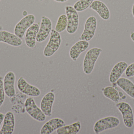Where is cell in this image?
I'll return each mask as SVG.
<instances>
[{
	"instance_id": "1",
	"label": "cell",
	"mask_w": 134,
	"mask_h": 134,
	"mask_svg": "<svg viewBox=\"0 0 134 134\" xmlns=\"http://www.w3.org/2000/svg\"><path fill=\"white\" fill-rule=\"evenodd\" d=\"M102 52V49L97 47L92 48L87 51L83 63V71L85 74L88 75L92 73L95 63Z\"/></svg>"
},
{
	"instance_id": "2",
	"label": "cell",
	"mask_w": 134,
	"mask_h": 134,
	"mask_svg": "<svg viewBox=\"0 0 134 134\" xmlns=\"http://www.w3.org/2000/svg\"><path fill=\"white\" fill-rule=\"evenodd\" d=\"M61 43V37L59 33L52 29L49 41L44 49V56L48 57L54 55L59 49Z\"/></svg>"
},
{
	"instance_id": "3",
	"label": "cell",
	"mask_w": 134,
	"mask_h": 134,
	"mask_svg": "<svg viewBox=\"0 0 134 134\" xmlns=\"http://www.w3.org/2000/svg\"><path fill=\"white\" fill-rule=\"evenodd\" d=\"M24 105L26 112L34 119L41 122H44L46 119V116L38 107L32 97L26 99Z\"/></svg>"
},
{
	"instance_id": "4",
	"label": "cell",
	"mask_w": 134,
	"mask_h": 134,
	"mask_svg": "<svg viewBox=\"0 0 134 134\" xmlns=\"http://www.w3.org/2000/svg\"><path fill=\"white\" fill-rule=\"evenodd\" d=\"M120 120L114 116H108L97 121L94 126L93 130L95 134H98L109 129L115 128L120 124Z\"/></svg>"
},
{
	"instance_id": "5",
	"label": "cell",
	"mask_w": 134,
	"mask_h": 134,
	"mask_svg": "<svg viewBox=\"0 0 134 134\" xmlns=\"http://www.w3.org/2000/svg\"><path fill=\"white\" fill-rule=\"evenodd\" d=\"M66 15L68 20L67 32L70 34L75 33L79 26V16L77 11L71 6L65 7Z\"/></svg>"
},
{
	"instance_id": "6",
	"label": "cell",
	"mask_w": 134,
	"mask_h": 134,
	"mask_svg": "<svg viewBox=\"0 0 134 134\" xmlns=\"http://www.w3.org/2000/svg\"><path fill=\"white\" fill-rule=\"evenodd\" d=\"M116 106L122 115L124 125L128 128L132 127L133 125V113L132 108L128 103L125 102L117 103Z\"/></svg>"
},
{
	"instance_id": "7",
	"label": "cell",
	"mask_w": 134,
	"mask_h": 134,
	"mask_svg": "<svg viewBox=\"0 0 134 134\" xmlns=\"http://www.w3.org/2000/svg\"><path fill=\"white\" fill-rule=\"evenodd\" d=\"M35 20V16L33 14H29L24 17L15 26L14 34L22 39L26 31L34 23Z\"/></svg>"
},
{
	"instance_id": "8",
	"label": "cell",
	"mask_w": 134,
	"mask_h": 134,
	"mask_svg": "<svg viewBox=\"0 0 134 134\" xmlns=\"http://www.w3.org/2000/svg\"><path fill=\"white\" fill-rule=\"evenodd\" d=\"M97 20L95 17L90 16L87 19L82 34L80 37V40L89 41L95 34L97 27Z\"/></svg>"
},
{
	"instance_id": "9",
	"label": "cell",
	"mask_w": 134,
	"mask_h": 134,
	"mask_svg": "<svg viewBox=\"0 0 134 134\" xmlns=\"http://www.w3.org/2000/svg\"><path fill=\"white\" fill-rule=\"evenodd\" d=\"M17 87L20 92L29 97H38L41 95V91L38 88L28 83L22 76L17 81Z\"/></svg>"
},
{
	"instance_id": "10",
	"label": "cell",
	"mask_w": 134,
	"mask_h": 134,
	"mask_svg": "<svg viewBox=\"0 0 134 134\" xmlns=\"http://www.w3.org/2000/svg\"><path fill=\"white\" fill-rule=\"evenodd\" d=\"M41 26L37 34L36 41L41 42L44 41L48 37L52 30V23L51 20L45 16L41 18Z\"/></svg>"
},
{
	"instance_id": "11",
	"label": "cell",
	"mask_w": 134,
	"mask_h": 134,
	"mask_svg": "<svg viewBox=\"0 0 134 134\" xmlns=\"http://www.w3.org/2000/svg\"><path fill=\"white\" fill-rule=\"evenodd\" d=\"M15 75L13 72H9L5 76L3 81V86L5 93L9 98L14 97L16 94L15 88Z\"/></svg>"
},
{
	"instance_id": "12",
	"label": "cell",
	"mask_w": 134,
	"mask_h": 134,
	"mask_svg": "<svg viewBox=\"0 0 134 134\" xmlns=\"http://www.w3.org/2000/svg\"><path fill=\"white\" fill-rule=\"evenodd\" d=\"M65 122L60 118H54L46 122L42 127L41 134H50L57 129L66 126Z\"/></svg>"
},
{
	"instance_id": "13",
	"label": "cell",
	"mask_w": 134,
	"mask_h": 134,
	"mask_svg": "<svg viewBox=\"0 0 134 134\" xmlns=\"http://www.w3.org/2000/svg\"><path fill=\"white\" fill-rule=\"evenodd\" d=\"M55 100V94L52 92L47 93L42 99L40 108L46 116H52L53 105Z\"/></svg>"
},
{
	"instance_id": "14",
	"label": "cell",
	"mask_w": 134,
	"mask_h": 134,
	"mask_svg": "<svg viewBox=\"0 0 134 134\" xmlns=\"http://www.w3.org/2000/svg\"><path fill=\"white\" fill-rule=\"evenodd\" d=\"M0 42L7 43L15 47L20 46L23 44L21 39L15 34L6 31H0Z\"/></svg>"
},
{
	"instance_id": "15",
	"label": "cell",
	"mask_w": 134,
	"mask_h": 134,
	"mask_svg": "<svg viewBox=\"0 0 134 134\" xmlns=\"http://www.w3.org/2000/svg\"><path fill=\"white\" fill-rule=\"evenodd\" d=\"M39 26L37 23L32 24L26 31L25 35V43L27 46L30 49L36 46V37L39 30Z\"/></svg>"
},
{
	"instance_id": "16",
	"label": "cell",
	"mask_w": 134,
	"mask_h": 134,
	"mask_svg": "<svg viewBox=\"0 0 134 134\" xmlns=\"http://www.w3.org/2000/svg\"><path fill=\"white\" fill-rule=\"evenodd\" d=\"M2 127L0 131V134L13 133L15 125V118L14 114L12 112H8L5 115Z\"/></svg>"
},
{
	"instance_id": "17",
	"label": "cell",
	"mask_w": 134,
	"mask_h": 134,
	"mask_svg": "<svg viewBox=\"0 0 134 134\" xmlns=\"http://www.w3.org/2000/svg\"><path fill=\"white\" fill-rule=\"evenodd\" d=\"M90 43L88 41L80 40L74 44L69 51V56L70 58L75 61L79 58L82 53L85 52L89 47Z\"/></svg>"
},
{
	"instance_id": "18",
	"label": "cell",
	"mask_w": 134,
	"mask_h": 134,
	"mask_svg": "<svg viewBox=\"0 0 134 134\" xmlns=\"http://www.w3.org/2000/svg\"><path fill=\"white\" fill-rule=\"evenodd\" d=\"M89 8L97 12L104 20H108L110 18V11L108 6L102 2L94 1Z\"/></svg>"
},
{
	"instance_id": "19",
	"label": "cell",
	"mask_w": 134,
	"mask_h": 134,
	"mask_svg": "<svg viewBox=\"0 0 134 134\" xmlns=\"http://www.w3.org/2000/svg\"><path fill=\"white\" fill-rule=\"evenodd\" d=\"M128 67L127 63L124 61H120L116 63L113 67L109 75V82L115 83L120 78L124 72Z\"/></svg>"
},
{
	"instance_id": "20",
	"label": "cell",
	"mask_w": 134,
	"mask_h": 134,
	"mask_svg": "<svg viewBox=\"0 0 134 134\" xmlns=\"http://www.w3.org/2000/svg\"><path fill=\"white\" fill-rule=\"evenodd\" d=\"M119 87L127 95L134 99V84L130 79L126 78H120L116 82Z\"/></svg>"
},
{
	"instance_id": "21",
	"label": "cell",
	"mask_w": 134,
	"mask_h": 134,
	"mask_svg": "<svg viewBox=\"0 0 134 134\" xmlns=\"http://www.w3.org/2000/svg\"><path fill=\"white\" fill-rule=\"evenodd\" d=\"M81 128V123L77 121L71 125L64 126L57 130L58 134H76L78 133Z\"/></svg>"
},
{
	"instance_id": "22",
	"label": "cell",
	"mask_w": 134,
	"mask_h": 134,
	"mask_svg": "<svg viewBox=\"0 0 134 134\" xmlns=\"http://www.w3.org/2000/svg\"><path fill=\"white\" fill-rule=\"evenodd\" d=\"M103 93L105 97L111 100L116 103L120 100L119 94L116 89L111 87H107L104 89Z\"/></svg>"
},
{
	"instance_id": "23",
	"label": "cell",
	"mask_w": 134,
	"mask_h": 134,
	"mask_svg": "<svg viewBox=\"0 0 134 134\" xmlns=\"http://www.w3.org/2000/svg\"><path fill=\"white\" fill-rule=\"evenodd\" d=\"M68 25L66 15L62 14L59 17L55 30L59 33H61L66 30Z\"/></svg>"
},
{
	"instance_id": "24",
	"label": "cell",
	"mask_w": 134,
	"mask_h": 134,
	"mask_svg": "<svg viewBox=\"0 0 134 134\" xmlns=\"http://www.w3.org/2000/svg\"><path fill=\"white\" fill-rule=\"evenodd\" d=\"M94 0H79L73 6V8L77 12H81L90 7Z\"/></svg>"
},
{
	"instance_id": "25",
	"label": "cell",
	"mask_w": 134,
	"mask_h": 134,
	"mask_svg": "<svg viewBox=\"0 0 134 134\" xmlns=\"http://www.w3.org/2000/svg\"><path fill=\"white\" fill-rule=\"evenodd\" d=\"M5 93L3 86V82L0 79V107L2 105L5 100Z\"/></svg>"
},
{
	"instance_id": "26",
	"label": "cell",
	"mask_w": 134,
	"mask_h": 134,
	"mask_svg": "<svg viewBox=\"0 0 134 134\" xmlns=\"http://www.w3.org/2000/svg\"><path fill=\"white\" fill-rule=\"evenodd\" d=\"M125 74L128 77H133L134 76V63L127 67L126 69Z\"/></svg>"
},
{
	"instance_id": "27",
	"label": "cell",
	"mask_w": 134,
	"mask_h": 134,
	"mask_svg": "<svg viewBox=\"0 0 134 134\" xmlns=\"http://www.w3.org/2000/svg\"><path fill=\"white\" fill-rule=\"evenodd\" d=\"M5 115L3 113L0 112V129H1V125L2 123L3 122L4 118ZM1 131V130H0Z\"/></svg>"
},
{
	"instance_id": "28",
	"label": "cell",
	"mask_w": 134,
	"mask_h": 134,
	"mask_svg": "<svg viewBox=\"0 0 134 134\" xmlns=\"http://www.w3.org/2000/svg\"><path fill=\"white\" fill-rule=\"evenodd\" d=\"M131 38L134 42V32H132L131 34Z\"/></svg>"
},
{
	"instance_id": "29",
	"label": "cell",
	"mask_w": 134,
	"mask_h": 134,
	"mask_svg": "<svg viewBox=\"0 0 134 134\" xmlns=\"http://www.w3.org/2000/svg\"><path fill=\"white\" fill-rule=\"evenodd\" d=\"M58 2H64L67 1L68 0H54Z\"/></svg>"
},
{
	"instance_id": "30",
	"label": "cell",
	"mask_w": 134,
	"mask_h": 134,
	"mask_svg": "<svg viewBox=\"0 0 134 134\" xmlns=\"http://www.w3.org/2000/svg\"><path fill=\"white\" fill-rule=\"evenodd\" d=\"M132 14H133V16L134 17V3L133 5V7H132Z\"/></svg>"
},
{
	"instance_id": "31",
	"label": "cell",
	"mask_w": 134,
	"mask_h": 134,
	"mask_svg": "<svg viewBox=\"0 0 134 134\" xmlns=\"http://www.w3.org/2000/svg\"><path fill=\"white\" fill-rule=\"evenodd\" d=\"M39 1H43V0H39Z\"/></svg>"
},
{
	"instance_id": "32",
	"label": "cell",
	"mask_w": 134,
	"mask_h": 134,
	"mask_svg": "<svg viewBox=\"0 0 134 134\" xmlns=\"http://www.w3.org/2000/svg\"><path fill=\"white\" fill-rule=\"evenodd\" d=\"M1 1V0H0V1Z\"/></svg>"
},
{
	"instance_id": "33",
	"label": "cell",
	"mask_w": 134,
	"mask_h": 134,
	"mask_svg": "<svg viewBox=\"0 0 134 134\" xmlns=\"http://www.w3.org/2000/svg\"></svg>"
}]
</instances>
